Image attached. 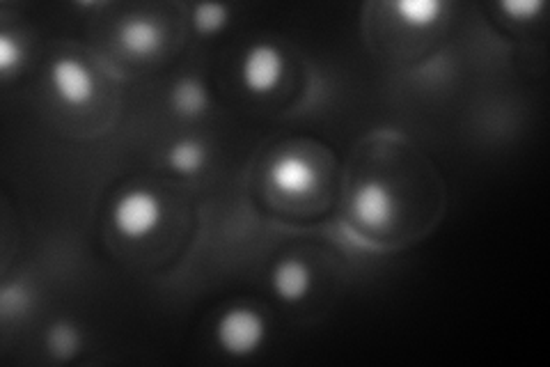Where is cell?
Listing matches in <instances>:
<instances>
[{
  "label": "cell",
  "mask_w": 550,
  "mask_h": 367,
  "mask_svg": "<svg viewBox=\"0 0 550 367\" xmlns=\"http://www.w3.org/2000/svg\"><path fill=\"white\" fill-rule=\"evenodd\" d=\"M170 101H172V108H175L179 115L198 117L207 111L209 95H207V88H204L198 78L188 76L175 83V88L170 92Z\"/></svg>",
  "instance_id": "9"
},
{
  "label": "cell",
  "mask_w": 550,
  "mask_h": 367,
  "mask_svg": "<svg viewBox=\"0 0 550 367\" xmlns=\"http://www.w3.org/2000/svg\"><path fill=\"white\" fill-rule=\"evenodd\" d=\"M269 177L275 189L282 195H292V198L310 193L319 182V175L317 170L312 168V163L305 159V156L294 152L280 154L278 159L271 163Z\"/></svg>",
  "instance_id": "4"
},
{
  "label": "cell",
  "mask_w": 550,
  "mask_h": 367,
  "mask_svg": "<svg viewBox=\"0 0 550 367\" xmlns=\"http://www.w3.org/2000/svg\"><path fill=\"white\" fill-rule=\"evenodd\" d=\"M500 7L502 12H507L512 19L525 21V19H532L534 14H539L544 3H541V0H505Z\"/></svg>",
  "instance_id": "16"
},
{
  "label": "cell",
  "mask_w": 550,
  "mask_h": 367,
  "mask_svg": "<svg viewBox=\"0 0 550 367\" xmlns=\"http://www.w3.org/2000/svg\"><path fill=\"white\" fill-rule=\"evenodd\" d=\"M46 347H49L55 358H72L78 347H81V335H78L76 326L69 322H58L53 324L49 333H46Z\"/></svg>",
  "instance_id": "12"
},
{
  "label": "cell",
  "mask_w": 550,
  "mask_h": 367,
  "mask_svg": "<svg viewBox=\"0 0 550 367\" xmlns=\"http://www.w3.org/2000/svg\"><path fill=\"white\" fill-rule=\"evenodd\" d=\"M51 85L55 95L69 106L88 104L94 92V81L90 72L74 58H60L53 62Z\"/></svg>",
  "instance_id": "6"
},
{
  "label": "cell",
  "mask_w": 550,
  "mask_h": 367,
  "mask_svg": "<svg viewBox=\"0 0 550 367\" xmlns=\"http://www.w3.org/2000/svg\"><path fill=\"white\" fill-rule=\"evenodd\" d=\"M120 44L122 49L131 53V56H149L159 49L161 44V30L154 21L143 19V17H133L129 21L122 23L120 28Z\"/></svg>",
  "instance_id": "8"
},
{
  "label": "cell",
  "mask_w": 550,
  "mask_h": 367,
  "mask_svg": "<svg viewBox=\"0 0 550 367\" xmlns=\"http://www.w3.org/2000/svg\"><path fill=\"white\" fill-rule=\"evenodd\" d=\"M230 21V10L220 3H202L193 10V26L200 35H214Z\"/></svg>",
  "instance_id": "13"
},
{
  "label": "cell",
  "mask_w": 550,
  "mask_h": 367,
  "mask_svg": "<svg viewBox=\"0 0 550 367\" xmlns=\"http://www.w3.org/2000/svg\"><path fill=\"white\" fill-rule=\"evenodd\" d=\"M282 72H285V60L271 44L250 46L241 65L243 85L257 95H266V92L278 88Z\"/></svg>",
  "instance_id": "3"
},
{
  "label": "cell",
  "mask_w": 550,
  "mask_h": 367,
  "mask_svg": "<svg viewBox=\"0 0 550 367\" xmlns=\"http://www.w3.org/2000/svg\"><path fill=\"white\" fill-rule=\"evenodd\" d=\"M395 10L406 26L427 28L440 19L445 5L438 0H397Z\"/></svg>",
  "instance_id": "11"
},
{
  "label": "cell",
  "mask_w": 550,
  "mask_h": 367,
  "mask_svg": "<svg viewBox=\"0 0 550 367\" xmlns=\"http://www.w3.org/2000/svg\"><path fill=\"white\" fill-rule=\"evenodd\" d=\"M351 212L367 228H383L395 216V198L381 182H365L351 195Z\"/></svg>",
  "instance_id": "5"
},
{
  "label": "cell",
  "mask_w": 550,
  "mask_h": 367,
  "mask_svg": "<svg viewBox=\"0 0 550 367\" xmlns=\"http://www.w3.org/2000/svg\"><path fill=\"white\" fill-rule=\"evenodd\" d=\"M218 345L232 356H250L262 347L266 324L259 312L250 308H232L218 319Z\"/></svg>",
  "instance_id": "1"
},
{
  "label": "cell",
  "mask_w": 550,
  "mask_h": 367,
  "mask_svg": "<svg viewBox=\"0 0 550 367\" xmlns=\"http://www.w3.org/2000/svg\"><path fill=\"white\" fill-rule=\"evenodd\" d=\"M30 306V294L26 292V287L14 283L3 287L0 292V315L3 319H12V317H21L23 312Z\"/></svg>",
  "instance_id": "14"
},
{
  "label": "cell",
  "mask_w": 550,
  "mask_h": 367,
  "mask_svg": "<svg viewBox=\"0 0 550 367\" xmlns=\"http://www.w3.org/2000/svg\"><path fill=\"white\" fill-rule=\"evenodd\" d=\"M161 221V205L154 193L129 191L113 207L115 230L127 239H143L152 234Z\"/></svg>",
  "instance_id": "2"
},
{
  "label": "cell",
  "mask_w": 550,
  "mask_h": 367,
  "mask_svg": "<svg viewBox=\"0 0 550 367\" xmlns=\"http://www.w3.org/2000/svg\"><path fill=\"white\" fill-rule=\"evenodd\" d=\"M21 60H23L21 44L12 35L0 33V69H3L5 74H10L12 69L21 67Z\"/></svg>",
  "instance_id": "15"
},
{
  "label": "cell",
  "mask_w": 550,
  "mask_h": 367,
  "mask_svg": "<svg viewBox=\"0 0 550 367\" xmlns=\"http://www.w3.org/2000/svg\"><path fill=\"white\" fill-rule=\"evenodd\" d=\"M168 163L179 175H195L200 173L204 163H207V150H204V145L195 138L177 140L168 150Z\"/></svg>",
  "instance_id": "10"
},
{
  "label": "cell",
  "mask_w": 550,
  "mask_h": 367,
  "mask_svg": "<svg viewBox=\"0 0 550 367\" xmlns=\"http://www.w3.org/2000/svg\"><path fill=\"white\" fill-rule=\"evenodd\" d=\"M310 283H312V276H310L308 264L296 260V257L282 260L278 267L273 269V276H271V285L275 294L287 303L303 301L310 292Z\"/></svg>",
  "instance_id": "7"
}]
</instances>
